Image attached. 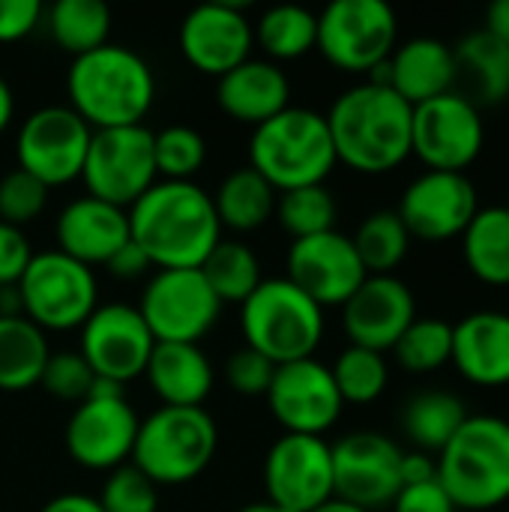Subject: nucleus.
<instances>
[{
    "label": "nucleus",
    "instance_id": "6ab92c4d",
    "mask_svg": "<svg viewBox=\"0 0 509 512\" xmlns=\"http://www.w3.org/2000/svg\"><path fill=\"white\" fill-rule=\"evenodd\" d=\"M366 267L351 243V237L336 228L327 234L294 240L288 249V282L306 297L324 306H345L348 297L366 282Z\"/></svg>",
    "mask_w": 509,
    "mask_h": 512
},
{
    "label": "nucleus",
    "instance_id": "39448f33",
    "mask_svg": "<svg viewBox=\"0 0 509 512\" xmlns=\"http://www.w3.org/2000/svg\"><path fill=\"white\" fill-rule=\"evenodd\" d=\"M438 483L456 510L486 512L509 501V420L471 414L438 453Z\"/></svg>",
    "mask_w": 509,
    "mask_h": 512
},
{
    "label": "nucleus",
    "instance_id": "13d9d810",
    "mask_svg": "<svg viewBox=\"0 0 509 512\" xmlns=\"http://www.w3.org/2000/svg\"><path fill=\"white\" fill-rule=\"evenodd\" d=\"M507 210H509V204H507Z\"/></svg>",
    "mask_w": 509,
    "mask_h": 512
},
{
    "label": "nucleus",
    "instance_id": "7c9ffc66",
    "mask_svg": "<svg viewBox=\"0 0 509 512\" xmlns=\"http://www.w3.org/2000/svg\"><path fill=\"white\" fill-rule=\"evenodd\" d=\"M462 255L468 270L486 285H509V210L480 207L462 234Z\"/></svg>",
    "mask_w": 509,
    "mask_h": 512
},
{
    "label": "nucleus",
    "instance_id": "473e14b6",
    "mask_svg": "<svg viewBox=\"0 0 509 512\" xmlns=\"http://www.w3.org/2000/svg\"><path fill=\"white\" fill-rule=\"evenodd\" d=\"M219 303H246L264 282L258 255L240 240H219L198 267Z\"/></svg>",
    "mask_w": 509,
    "mask_h": 512
},
{
    "label": "nucleus",
    "instance_id": "f03ea898",
    "mask_svg": "<svg viewBox=\"0 0 509 512\" xmlns=\"http://www.w3.org/2000/svg\"><path fill=\"white\" fill-rule=\"evenodd\" d=\"M324 117L336 159L360 174H387L411 156L414 105L393 87L372 81L348 87Z\"/></svg>",
    "mask_w": 509,
    "mask_h": 512
},
{
    "label": "nucleus",
    "instance_id": "58836bf2",
    "mask_svg": "<svg viewBox=\"0 0 509 512\" xmlns=\"http://www.w3.org/2000/svg\"><path fill=\"white\" fill-rule=\"evenodd\" d=\"M336 213H339L336 198L324 183L288 189L276 198V219L294 240L333 231Z\"/></svg>",
    "mask_w": 509,
    "mask_h": 512
},
{
    "label": "nucleus",
    "instance_id": "c03bdc74",
    "mask_svg": "<svg viewBox=\"0 0 509 512\" xmlns=\"http://www.w3.org/2000/svg\"><path fill=\"white\" fill-rule=\"evenodd\" d=\"M273 372L276 366L264 354L252 351L249 345L237 348L225 363V381L240 396H267Z\"/></svg>",
    "mask_w": 509,
    "mask_h": 512
},
{
    "label": "nucleus",
    "instance_id": "2eb2a0df",
    "mask_svg": "<svg viewBox=\"0 0 509 512\" xmlns=\"http://www.w3.org/2000/svg\"><path fill=\"white\" fill-rule=\"evenodd\" d=\"M267 501L312 512L333 501V447L318 435H282L264 459Z\"/></svg>",
    "mask_w": 509,
    "mask_h": 512
},
{
    "label": "nucleus",
    "instance_id": "f704fd0d",
    "mask_svg": "<svg viewBox=\"0 0 509 512\" xmlns=\"http://www.w3.org/2000/svg\"><path fill=\"white\" fill-rule=\"evenodd\" d=\"M255 42L276 60H297L318 45V15L297 3L267 9L252 27Z\"/></svg>",
    "mask_w": 509,
    "mask_h": 512
},
{
    "label": "nucleus",
    "instance_id": "cd10ccee",
    "mask_svg": "<svg viewBox=\"0 0 509 512\" xmlns=\"http://www.w3.org/2000/svg\"><path fill=\"white\" fill-rule=\"evenodd\" d=\"M456 93L477 108L504 105L509 99V45L489 30H474L453 45Z\"/></svg>",
    "mask_w": 509,
    "mask_h": 512
},
{
    "label": "nucleus",
    "instance_id": "a18cd8bd",
    "mask_svg": "<svg viewBox=\"0 0 509 512\" xmlns=\"http://www.w3.org/2000/svg\"><path fill=\"white\" fill-rule=\"evenodd\" d=\"M30 258H33V249H30V240L24 237V231L0 222V288L18 285Z\"/></svg>",
    "mask_w": 509,
    "mask_h": 512
},
{
    "label": "nucleus",
    "instance_id": "49530a36",
    "mask_svg": "<svg viewBox=\"0 0 509 512\" xmlns=\"http://www.w3.org/2000/svg\"><path fill=\"white\" fill-rule=\"evenodd\" d=\"M393 512H459L450 495L438 480L420 483V486H402L396 501L390 504Z\"/></svg>",
    "mask_w": 509,
    "mask_h": 512
},
{
    "label": "nucleus",
    "instance_id": "7ed1b4c3",
    "mask_svg": "<svg viewBox=\"0 0 509 512\" xmlns=\"http://www.w3.org/2000/svg\"><path fill=\"white\" fill-rule=\"evenodd\" d=\"M66 93L69 108L90 129L141 126L156 99V78L138 51L105 42L90 54L72 57Z\"/></svg>",
    "mask_w": 509,
    "mask_h": 512
},
{
    "label": "nucleus",
    "instance_id": "c9c22d12",
    "mask_svg": "<svg viewBox=\"0 0 509 512\" xmlns=\"http://www.w3.org/2000/svg\"><path fill=\"white\" fill-rule=\"evenodd\" d=\"M369 276H393L411 249V234L396 210L369 213L351 237Z\"/></svg>",
    "mask_w": 509,
    "mask_h": 512
},
{
    "label": "nucleus",
    "instance_id": "bb28decb",
    "mask_svg": "<svg viewBox=\"0 0 509 512\" xmlns=\"http://www.w3.org/2000/svg\"><path fill=\"white\" fill-rule=\"evenodd\" d=\"M144 375L165 408H201L213 390L207 354L186 342H156Z\"/></svg>",
    "mask_w": 509,
    "mask_h": 512
},
{
    "label": "nucleus",
    "instance_id": "ea45409f",
    "mask_svg": "<svg viewBox=\"0 0 509 512\" xmlns=\"http://www.w3.org/2000/svg\"><path fill=\"white\" fill-rule=\"evenodd\" d=\"M207 159V144L192 126H165L153 132V162L162 180H192Z\"/></svg>",
    "mask_w": 509,
    "mask_h": 512
},
{
    "label": "nucleus",
    "instance_id": "c85d7f7f",
    "mask_svg": "<svg viewBox=\"0 0 509 512\" xmlns=\"http://www.w3.org/2000/svg\"><path fill=\"white\" fill-rule=\"evenodd\" d=\"M468 408L456 393L447 390H423L417 396H411L402 408V432L408 435V441L429 456H438L453 435L462 429V423L468 420Z\"/></svg>",
    "mask_w": 509,
    "mask_h": 512
},
{
    "label": "nucleus",
    "instance_id": "79ce46f5",
    "mask_svg": "<svg viewBox=\"0 0 509 512\" xmlns=\"http://www.w3.org/2000/svg\"><path fill=\"white\" fill-rule=\"evenodd\" d=\"M102 512H156L159 510V495L156 486L129 462L120 465L108 474L102 495L96 498Z\"/></svg>",
    "mask_w": 509,
    "mask_h": 512
},
{
    "label": "nucleus",
    "instance_id": "1a4fd4ad",
    "mask_svg": "<svg viewBox=\"0 0 509 512\" xmlns=\"http://www.w3.org/2000/svg\"><path fill=\"white\" fill-rule=\"evenodd\" d=\"M399 39V21L384 0H333L318 15V51L345 72H372Z\"/></svg>",
    "mask_w": 509,
    "mask_h": 512
},
{
    "label": "nucleus",
    "instance_id": "ddd939ff",
    "mask_svg": "<svg viewBox=\"0 0 509 512\" xmlns=\"http://www.w3.org/2000/svg\"><path fill=\"white\" fill-rule=\"evenodd\" d=\"M156 342L198 345L219 321L222 303L201 270H156L138 306Z\"/></svg>",
    "mask_w": 509,
    "mask_h": 512
},
{
    "label": "nucleus",
    "instance_id": "2f4dec72",
    "mask_svg": "<svg viewBox=\"0 0 509 512\" xmlns=\"http://www.w3.org/2000/svg\"><path fill=\"white\" fill-rule=\"evenodd\" d=\"M213 207L219 225H228L234 231H255L276 213V189L258 171L237 168L219 183Z\"/></svg>",
    "mask_w": 509,
    "mask_h": 512
},
{
    "label": "nucleus",
    "instance_id": "e433bc0d",
    "mask_svg": "<svg viewBox=\"0 0 509 512\" xmlns=\"http://www.w3.org/2000/svg\"><path fill=\"white\" fill-rule=\"evenodd\" d=\"M393 354L402 369L414 375L438 372L453 357V324L444 318H414L402 339L393 345Z\"/></svg>",
    "mask_w": 509,
    "mask_h": 512
},
{
    "label": "nucleus",
    "instance_id": "4c0bfd02",
    "mask_svg": "<svg viewBox=\"0 0 509 512\" xmlns=\"http://www.w3.org/2000/svg\"><path fill=\"white\" fill-rule=\"evenodd\" d=\"M336 390L342 396V402L348 405H369L375 399L384 396L387 384H390V366L384 360V354L369 351V348H357L348 345L336 363L330 366Z\"/></svg>",
    "mask_w": 509,
    "mask_h": 512
},
{
    "label": "nucleus",
    "instance_id": "423d86ee",
    "mask_svg": "<svg viewBox=\"0 0 509 512\" xmlns=\"http://www.w3.org/2000/svg\"><path fill=\"white\" fill-rule=\"evenodd\" d=\"M219 429L204 408H159L141 420L132 465L153 486H186L213 462Z\"/></svg>",
    "mask_w": 509,
    "mask_h": 512
},
{
    "label": "nucleus",
    "instance_id": "6e6d98bb",
    "mask_svg": "<svg viewBox=\"0 0 509 512\" xmlns=\"http://www.w3.org/2000/svg\"><path fill=\"white\" fill-rule=\"evenodd\" d=\"M312 512H366V510H360V507H354V504H345V501L333 498V501L321 504L318 510H312Z\"/></svg>",
    "mask_w": 509,
    "mask_h": 512
},
{
    "label": "nucleus",
    "instance_id": "603ef678",
    "mask_svg": "<svg viewBox=\"0 0 509 512\" xmlns=\"http://www.w3.org/2000/svg\"><path fill=\"white\" fill-rule=\"evenodd\" d=\"M483 30H489L492 36H498L501 42L509 45V0H495L489 9H486V24Z\"/></svg>",
    "mask_w": 509,
    "mask_h": 512
},
{
    "label": "nucleus",
    "instance_id": "a19ab883",
    "mask_svg": "<svg viewBox=\"0 0 509 512\" xmlns=\"http://www.w3.org/2000/svg\"><path fill=\"white\" fill-rule=\"evenodd\" d=\"M45 204H48V186L33 174L12 168L9 174L0 177V222L21 228L39 219Z\"/></svg>",
    "mask_w": 509,
    "mask_h": 512
},
{
    "label": "nucleus",
    "instance_id": "f8f14e48",
    "mask_svg": "<svg viewBox=\"0 0 509 512\" xmlns=\"http://www.w3.org/2000/svg\"><path fill=\"white\" fill-rule=\"evenodd\" d=\"M93 129L69 105L36 108L18 129V168L42 180L48 189L81 177Z\"/></svg>",
    "mask_w": 509,
    "mask_h": 512
},
{
    "label": "nucleus",
    "instance_id": "09e8293b",
    "mask_svg": "<svg viewBox=\"0 0 509 512\" xmlns=\"http://www.w3.org/2000/svg\"><path fill=\"white\" fill-rule=\"evenodd\" d=\"M399 477H402V486H420V483L438 480V456H429V453H420V450L402 453Z\"/></svg>",
    "mask_w": 509,
    "mask_h": 512
},
{
    "label": "nucleus",
    "instance_id": "0eeeda50",
    "mask_svg": "<svg viewBox=\"0 0 509 512\" xmlns=\"http://www.w3.org/2000/svg\"><path fill=\"white\" fill-rule=\"evenodd\" d=\"M246 345L273 366L315 357L324 339V309L288 279H264L243 303Z\"/></svg>",
    "mask_w": 509,
    "mask_h": 512
},
{
    "label": "nucleus",
    "instance_id": "c756f323",
    "mask_svg": "<svg viewBox=\"0 0 509 512\" xmlns=\"http://www.w3.org/2000/svg\"><path fill=\"white\" fill-rule=\"evenodd\" d=\"M51 357L45 330L30 318H0V390L24 393L39 384L42 369Z\"/></svg>",
    "mask_w": 509,
    "mask_h": 512
},
{
    "label": "nucleus",
    "instance_id": "5701e85b",
    "mask_svg": "<svg viewBox=\"0 0 509 512\" xmlns=\"http://www.w3.org/2000/svg\"><path fill=\"white\" fill-rule=\"evenodd\" d=\"M372 84L393 87L408 105H423L456 87L453 45L438 36H414L369 72Z\"/></svg>",
    "mask_w": 509,
    "mask_h": 512
},
{
    "label": "nucleus",
    "instance_id": "4be33fe9",
    "mask_svg": "<svg viewBox=\"0 0 509 512\" xmlns=\"http://www.w3.org/2000/svg\"><path fill=\"white\" fill-rule=\"evenodd\" d=\"M417 318L414 291L399 276H366V282L342 306V327L357 348L393 351Z\"/></svg>",
    "mask_w": 509,
    "mask_h": 512
},
{
    "label": "nucleus",
    "instance_id": "6e6552de",
    "mask_svg": "<svg viewBox=\"0 0 509 512\" xmlns=\"http://www.w3.org/2000/svg\"><path fill=\"white\" fill-rule=\"evenodd\" d=\"M24 318L39 330H75L99 306V288L93 267L54 252H33L18 282Z\"/></svg>",
    "mask_w": 509,
    "mask_h": 512
},
{
    "label": "nucleus",
    "instance_id": "3c124183",
    "mask_svg": "<svg viewBox=\"0 0 509 512\" xmlns=\"http://www.w3.org/2000/svg\"><path fill=\"white\" fill-rule=\"evenodd\" d=\"M42 512H102L99 501L90 498V495H81V492H66V495H57L51 498Z\"/></svg>",
    "mask_w": 509,
    "mask_h": 512
},
{
    "label": "nucleus",
    "instance_id": "864d4df0",
    "mask_svg": "<svg viewBox=\"0 0 509 512\" xmlns=\"http://www.w3.org/2000/svg\"><path fill=\"white\" fill-rule=\"evenodd\" d=\"M12 315H24L18 285H6V288H0V318H12Z\"/></svg>",
    "mask_w": 509,
    "mask_h": 512
},
{
    "label": "nucleus",
    "instance_id": "72a5a7b5",
    "mask_svg": "<svg viewBox=\"0 0 509 512\" xmlns=\"http://www.w3.org/2000/svg\"><path fill=\"white\" fill-rule=\"evenodd\" d=\"M48 27L63 51L81 57L108 42L111 9L102 0H57L48 12Z\"/></svg>",
    "mask_w": 509,
    "mask_h": 512
},
{
    "label": "nucleus",
    "instance_id": "dca6fc26",
    "mask_svg": "<svg viewBox=\"0 0 509 512\" xmlns=\"http://www.w3.org/2000/svg\"><path fill=\"white\" fill-rule=\"evenodd\" d=\"M480 210L477 186L462 171H423L414 177L399 198V219L411 240L444 243L462 237Z\"/></svg>",
    "mask_w": 509,
    "mask_h": 512
},
{
    "label": "nucleus",
    "instance_id": "5fc2aeb1",
    "mask_svg": "<svg viewBox=\"0 0 509 512\" xmlns=\"http://www.w3.org/2000/svg\"><path fill=\"white\" fill-rule=\"evenodd\" d=\"M12 114H15V96H12L9 84L3 81V75H0V132L9 126Z\"/></svg>",
    "mask_w": 509,
    "mask_h": 512
},
{
    "label": "nucleus",
    "instance_id": "393cba45",
    "mask_svg": "<svg viewBox=\"0 0 509 512\" xmlns=\"http://www.w3.org/2000/svg\"><path fill=\"white\" fill-rule=\"evenodd\" d=\"M450 363L477 387L509 384V312L477 309L456 321Z\"/></svg>",
    "mask_w": 509,
    "mask_h": 512
},
{
    "label": "nucleus",
    "instance_id": "de8ad7c7",
    "mask_svg": "<svg viewBox=\"0 0 509 512\" xmlns=\"http://www.w3.org/2000/svg\"><path fill=\"white\" fill-rule=\"evenodd\" d=\"M42 18L39 0H0V42H18Z\"/></svg>",
    "mask_w": 509,
    "mask_h": 512
},
{
    "label": "nucleus",
    "instance_id": "f257e3e1",
    "mask_svg": "<svg viewBox=\"0 0 509 512\" xmlns=\"http://www.w3.org/2000/svg\"><path fill=\"white\" fill-rule=\"evenodd\" d=\"M126 216L132 243L156 270H198L222 240L213 195L192 180L153 183Z\"/></svg>",
    "mask_w": 509,
    "mask_h": 512
},
{
    "label": "nucleus",
    "instance_id": "9b49d317",
    "mask_svg": "<svg viewBox=\"0 0 509 512\" xmlns=\"http://www.w3.org/2000/svg\"><path fill=\"white\" fill-rule=\"evenodd\" d=\"M486 144V123L480 108L462 93L450 90L423 105H414L411 153L429 171L471 168Z\"/></svg>",
    "mask_w": 509,
    "mask_h": 512
},
{
    "label": "nucleus",
    "instance_id": "412c9836",
    "mask_svg": "<svg viewBox=\"0 0 509 512\" xmlns=\"http://www.w3.org/2000/svg\"><path fill=\"white\" fill-rule=\"evenodd\" d=\"M255 33L237 3H204L186 12L180 24V51L189 66L222 78L249 60Z\"/></svg>",
    "mask_w": 509,
    "mask_h": 512
},
{
    "label": "nucleus",
    "instance_id": "8fccbe9b",
    "mask_svg": "<svg viewBox=\"0 0 509 512\" xmlns=\"http://www.w3.org/2000/svg\"><path fill=\"white\" fill-rule=\"evenodd\" d=\"M117 279H135V276H141V273H147V267H150V261H147V255L141 252V246L138 243H132V237H129V243L126 246H120L111 258H108V264H105Z\"/></svg>",
    "mask_w": 509,
    "mask_h": 512
},
{
    "label": "nucleus",
    "instance_id": "aec40b11",
    "mask_svg": "<svg viewBox=\"0 0 509 512\" xmlns=\"http://www.w3.org/2000/svg\"><path fill=\"white\" fill-rule=\"evenodd\" d=\"M138 426L126 396H90L75 405L66 423V450L81 468L114 471L132 459Z\"/></svg>",
    "mask_w": 509,
    "mask_h": 512
},
{
    "label": "nucleus",
    "instance_id": "b1692460",
    "mask_svg": "<svg viewBox=\"0 0 509 512\" xmlns=\"http://www.w3.org/2000/svg\"><path fill=\"white\" fill-rule=\"evenodd\" d=\"M57 249L87 267L108 264V258L129 243L126 210L99 198H75L57 216Z\"/></svg>",
    "mask_w": 509,
    "mask_h": 512
},
{
    "label": "nucleus",
    "instance_id": "a878e982",
    "mask_svg": "<svg viewBox=\"0 0 509 512\" xmlns=\"http://www.w3.org/2000/svg\"><path fill=\"white\" fill-rule=\"evenodd\" d=\"M291 84L288 75L270 60H246L225 72L216 84L219 108L240 123L261 126L288 108Z\"/></svg>",
    "mask_w": 509,
    "mask_h": 512
},
{
    "label": "nucleus",
    "instance_id": "4d7b16f0",
    "mask_svg": "<svg viewBox=\"0 0 509 512\" xmlns=\"http://www.w3.org/2000/svg\"><path fill=\"white\" fill-rule=\"evenodd\" d=\"M237 512H288L282 510V507H276V504H270V501H258V504H246L243 510Z\"/></svg>",
    "mask_w": 509,
    "mask_h": 512
},
{
    "label": "nucleus",
    "instance_id": "a211bd4d",
    "mask_svg": "<svg viewBox=\"0 0 509 512\" xmlns=\"http://www.w3.org/2000/svg\"><path fill=\"white\" fill-rule=\"evenodd\" d=\"M267 405L288 435L318 438H324V432L339 423L345 408L330 366L318 363L315 357L276 366L267 390Z\"/></svg>",
    "mask_w": 509,
    "mask_h": 512
},
{
    "label": "nucleus",
    "instance_id": "20e7f679",
    "mask_svg": "<svg viewBox=\"0 0 509 512\" xmlns=\"http://www.w3.org/2000/svg\"><path fill=\"white\" fill-rule=\"evenodd\" d=\"M336 162L327 117L300 105H288L267 123L255 126L249 141V168L276 192L321 186Z\"/></svg>",
    "mask_w": 509,
    "mask_h": 512
},
{
    "label": "nucleus",
    "instance_id": "37998d69",
    "mask_svg": "<svg viewBox=\"0 0 509 512\" xmlns=\"http://www.w3.org/2000/svg\"><path fill=\"white\" fill-rule=\"evenodd\" d=\"M93 384H96V375L78 351L51 354L39 378V387H45V393L72 405H81L90 396Z\"/></svg>",
    "mask_w": 509,
    "mask_h": 512
},
{
    "label": "nucleus",
    "instance_id": "4468645a",
    "mask_svg": "<svg viewBox=\"0 0 509 512\" xmlns=\"http://www.w3.org/2000/svg\"><path fill=\"white\" fill-rule=\"evenodd\" d=\"M333 447V498L375 512L390 507L402 489V450L381 432H351Z\"/></svg>",
    "mask_w": 509,
    "mask_h": 512
},
{
    "label": "nucleus",
    "instance_id": "f3484780",
    "mask_svg": "<svg viewBox=\"0 0 509 512\" xmlns=\"http://www.w3.org/2000/svg\"><path fill=\"white\" fill-rule=\"evenodd\" d=\"M153 348L156 339L147 330L141 312L126 303L96 306L93 315L81 324L78 354L87 360L96 378L126 387L144 375Z\"/></svg>",
    "mask_w": 509,
    "mask_h": 512
},
{
    "label": "nucleus",
    "instance_id": "9d476101",
    "mask_svg": "<svg viewBox=\"0 0 509 512\" xmlns=\"http://www.w3.org/2000/svg\"><path fill=\"white\" fill-rule=\"evenodd\" d=\"M156 162H153V132L141 126H120V129H93L81 180L90 198L129 210L153 183H156Z\"/></svg>",
    "mask_w": 509,
    "mask_h": 512
}]
</instances>
